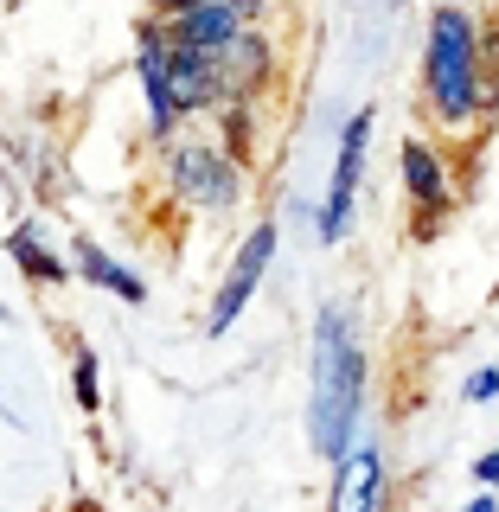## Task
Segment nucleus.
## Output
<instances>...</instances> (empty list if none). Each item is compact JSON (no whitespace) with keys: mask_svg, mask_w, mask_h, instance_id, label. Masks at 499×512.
<instances>
[{"mask_svg":"<svg viewBox=\"0 0 499 512\" xmlns=\"http://www.w3.org/2000/svg\"><path fill=\"white\" fill-rule=\"evenodd\" d=\"M359 410H365V352L346 301H327L314 314V391H308V436L327 468L359 448Z\"/></svg>","mask_w":499,"mask_h":512,"instance_id":"obj_1","label":"nucleus"},{"mask_svg":"<svg viewBox=\"0 0 499 512\" xmlns=\"http://www.w3.org/2000/svg\"><path fill=\"white\" fill-rule=\"evenodd\" d=\"M423 109L429 122L455 128H480L499 116V77L480 58V26L461 7H436L429 13V39H423Z\"/></svg>","mask_w":499,"mask_h":512,"instance_id":"obj_2","label":"nucleus"},{"mask_svg":"<svg viewBox=\"0 0 499 512\" xmlns=\"http://www.w3.org/2000/svg\"><path fill=\"white\" fill-rule=\"evenodd\" d=\"M160 180L186 212H231L244 199L250 160H237L218 135H192V122L173 141H160Z\"/></svg>","mask_w":499,"mask_h":512,"instance_id":"obj_3","label":"nucleus"},{"mask_svg":"<svg viewBox=\"0 0 499 512\" xmlns=\"http://www.w3.org/2000/svg\"><path fill=\"white\" fill-rule=\"evenodd\" d=\"M167 71H173V26L160 13H141L135 26V77H141V103H148V135L154 148L173 141L186 128V116L173 109V90H167Z\"/></svg>","mask_w":499,"mask_h":512,"instance_id":"obj_4","label":"nucleus"},{"mask_svg":"<svg viewBox=\"0 0 499 512\" xmlns=\"http://www.w3.org/2000/svg\"><path fill=\"white\" fill-rule=\"evenodd\" d=\"M372 128H378V109H352V122H346V135H340V154H333L327 199H320V212H314L320 244H340V237L352 231V205H359V173H365Z\"/></svg>","mask_w":499,"mask_h":512,"instance_id":"obj_5","label":"nucleus"},{"mask_svg":"<svg viewBox=\"0 0 499 512\" xmlns=\"http://www.w3.org/2000/svg\"><path fill=\"white\" fill-rule=\"evenodd\" d=\"M276 244H282L276 218L250 224L244 250H237L231 276H224V288H218V295H212V314H205V333H212V340H224V333H231L237 320H244V308H250V295H256V288H263V276H269V263H276Z\"/></svg>","mask_w":499,"mask_h":512,"instance_id":"obj_6","label":"nucleus"},{"mask_svg":"<svg viewBox=\"0 0 499 512\" xmlns=\"http://www.w3.org/2000/svg\"><path fill=\"white\" fill-rule=\"evenodd\" d=\"M397 173H404V199L416 205V237H436V224L455 212V173H448V154L436 141L410 135L397 148Z\"/></svg>","mask_w":499,"mask_h":512,"instance_id":"obj_7","label":"nucleus"},{"mask_svg":"<svg viewBox=\"0 0 499 512\" xmlns=\"http://www.w3.org/2000/svg\"><path fill=\"white\" fill-rule=\"evenodd\" d=\"M320 512H397L391 506V461H384L378 442H359L333 468V487H327V506Z\"/></svg>","mask_w":499,"mask_h":512,"instance_id":"obj_8","label":"nucleus"},{"mask_svg":"<svg viewBox=\"0 0 499 512\" xmlns=\"http://www.w3.org/2000/svg\"><path fill=\"white\" fill-rule=\"evenodd\" d=\"M212 64H218L224 109H231V103H256V96L269 90V77H276V45H269L263 26H250L244 39H231L224 52H212Z\"/></svg>","mask_w":499,"mask_h":512,"instance_id":"obj_9","label":"nucleus"},{"mask_svg":"<svg viewBox=\"0 0 499 512\" xmlns=\"http://www.w3.org/2000/svg\"><path fill=\"white\" fill-rule=\"evenodd\" d=\"M173 39L180 45H199V52H224L231 39H244V32L256 26L237 0H205V7H186V13H173Z\"/></svg>","mask_w":499,"mask_h":512,"instance_id":"obj_10","label":"nucleus"},{"mask_svg":"<svg viewBox=\"0 0 499 512\" xmlns=\"http://www.w3.org/2000/svg\"><path fill=\"white\" fill-rule=\"evenodd\" d=\"M71 269H77V282H90V288H109L116 301H135V308L148 301V282H141L128 263H116V256H109L103 244H96V237H77V244H71Z\"/></svg>","mask_w":499,"mask_h":512,"instance_id":"obj_11","label":"nucleus"},{"mask_svg":"<svg viewBox=\"0 0 499 512\" xmlns=\"http://www.w3.org/2000/svg\"><path fill=\"white\" fill-rule=\"evenodd\" d=\"M7 250H13V269H20L26 282H39V288H58L64 276H77L64 256L45 244V231L39 224H26V218H13V231H7Z\"/></svg>","mask_w":499,"mask_h":512,"instance_id":"obj_12","label":"nucleus"},{"mask_svg":"<svg viewBox=\"0 0 499 512\" xmlns=\"http://www.w3.org/2000/svg\"><path fill=\"white\" fill-rule=\"evenodd\" d=\"M13 173L32 180L39 199H64V192H71V180H64V167H58V148L45 135L39 141H32V135H13Z\"/></svg>","mask_w":499,"mask_h":512,"instance_id":"obj_13","label":"nucleus"},{"mask_svg":"<svg viewBox=\"0 0 499 512\" xmlns=\"http://www.w3.org/2000/svg\"><path fill=\"white\" fill-rule=\"evenodd\" d=\"M71 397H77V410H103V378H96V352L90 346H77L71 352Z\"/></svg>","mask_w":499,"mask_h":512,"instance_id":"obj_14","label":"nucleus"},{"mask_svg":"<svg viewBox=\"0 0 499 512\" xmlns=\"http://www.w3.org/2000/svg\"><path fill=\"white\" fill-rule=\"evenodd\" d=\"M461 397H468V404H493V397H499V365H480V372H468Z\"/></svg>","mask_w":499,"mask_h":512,"instance_id":"obj_15","label":"nucleus"},{"mask_svg":"<svg viewBox=\"0 0 499 512\" xmlns=\"http://www.w3.org/2000/svg\"><path fill=\"white\" fill-rule=\"evenodd\" d=\"M474 480H480V487H499V442H493L487 455L474 461Z\"/></svg>","mask_w":499,"mask_h":512,"instance_id":"obj_16","label":"nucleus"},{"mask_svg":"<svg viewBox=\"0 0 499 512\" xmlns=\"http://www.w3.org/2000/svg\"><path fill=\"white\" fill-rule=\"evenodd\" d=\"M480 58H487V71L499 77V20H493V26H480Z\"/></svg>","mask_w":499,"mask_h":512,"instance_id":"obj_17","label":"nucleus"},{"mask_svg":"<svg viewBox=\"0 0 499 512\" xmlns=\"http://www.w3.org/2000/svg\"><path fill=\"white\" fill-rule=\"evenodd\" d=\"M186 7H205V0H148V13H160V20H173V13H186Z\"/></svg>","mask_w":499,"mask_h":512,"instance_id":"obj_18","label":"nucleus"},{"mask_svg":"<svg viewBox=\"0 0 499 512\" xmlns=\"http://www.w3.org/2000/svg\"><path fill=\"white\" fill-rule=\"evenodd\" d=\"M461 512H499V487H480V493H474V500L461 506Z\"/></svg>","mask_w":499,"mask_h":512,"instance_id":"obj_19","label":"nucleus"},{"mask_svg":"<svg viewBox=\"0 0 499 512\" xmlns=\"http://www.w3.org/2000/svg\"><path fill=\"white\" fill-rule=\"evenodd\" d=\"M237 7H244L250 20H263V7H269V0H237Z\"/></svg>","mask_w":499,"mask_h":512,"instance_id":"obj_20","label":"nucleus"}]
</instances>
